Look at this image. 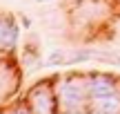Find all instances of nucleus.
<instances>
[{"label": "nucleus", "mask_w": 120, "mask_h": 114, "mask_svg": "<svg viewBox=\"0 0 120 114\" xmlns=\"http://www.w3.org/2000/svg\"><path fill=\"white\" fill-rule=\"evenodd\" d=\"M62 65H67L64 52L62 49H53V52L49 54V58H47V67H62Z\"/></svg>", "instance_id": "nucleus-9"}, {"label": "nucleus", "mask_w": 120, "mask_h": 114, "mask_svg": "<svg viewBox=\"0 0 120 114\" xmlns=\"http://www.w3.org/2000/svg\"><path fill=\"white\" fill-rule=\"evenodd\" d=\"M20 20H22V25H25V29H29V27H31V20L27 16H20Z\"/></svg>", "instance_id": "nucleus-10"}, {"label": "nucleus", "mask_w": 120, "mask_h": 114, "mask_svg": "<svg viewBox=\"0 0 120 114\" xmlns=\"http://www.w3.org/2000/svg\"><path fill=\"white\" fill-rule=\"evenodd\" d=\"M56 94L60 114H85L89 112V74L67 72L56 76Z\"/></svg>", "instance_id": "nucleus-1"}, {"label": "nucleus", "mask_w": 120, "mask_h": 114, "mask_svg": "<svg viewBox=\"0 0 120 114\" xmlns=\"http://www.w3.org/2000/svg\"><path fill=\"white\" fill-rule=\"evenodd\" d=\"M22 103L31 114H58V94H56V76L40 78L31 85L22 96Z\"/></svg>", "instance_id": "nucleus-2"}, {"label": "nucleus", "mask_w": 120, "mask_h": 114, "mask_svg": "<svg viewBox=\"0 0 120 114\" xmlns=\"http://www.w3.org/2000/svg\"><path fill=\"white\" fill-rule=\"evenodd\" d=\"M116 63H118V65H120V56H118V58H116Z\"/></svg>", "instance_id": "nucleus-13"}, {"label": "nucleus", "mask_w": 120, "mask_h": 114, "mask_svg": "<svg viewBox=\"0 0 120 114\" xmlns=\"http://www.w3.org/2000/svg\"><path fill=\"white\" fill-rule=\"evenodd\" d=\"M89 74V98H100L120 90V76L109 72H87ZM89 101V103H91Z\"/></svg>", "instance_id": "nucleus-4"}, {"label": "nucleus", "mask_w": 120, "mask_h": 114, "mask_svg": "<svg viewBox=\"0 0 120 114\" xmlns=\"http://www.w3.org/2000/svg\"><path fill=\"white\" fill-rule=\"evenodd\" d=\"M113 9H116V11L120 13V0H113Z\"/></svg>", "instance_id": "nucleus-11"}, {"label": "nucleus", "mask_w": 120, "mask_h": 114, "mask_svg": "<svg viewBox=\"0 0 120 114\" xmlns=\"http://www.w3.org/2000/svg\"><path fill=\"white\" fill-rule=\"evenodd\" d=\"M22 65L29 67V69H34V67H38V65H40V56H38V52H36L34 47L22 49Z\"/></svg>", "instance_id": "nucleus-8"}, {"label": "nucleus", "mask_w": 120, "mask_h": 114, "mask_svg": "<svg viewBox=\"0 0 120 114\" xmlns=\"http://www.w3.org/2000/svg\"><path fill=\"white\" fill-rule=\"evenodd\" d=\"M89 112H94V114H118L120 112V90L109 94V96L94 98L89 103Z\"/></svg>", "instance_id": "nucleus-6"}, {"label": "nucleus", "mask_w": 120, "mask_h": 114, "mask_svg": "<svg viewBox=\"0 0 120 114\" xmlns=\"http://www.w3.org/2000/svg\"><path fill=\"white\" fill-rule=\"evenodd\" d=\"M20 81H22L20 65L16 63L13 54H2L0 56V105L9 103L16 96Z\"/></svg>", "instance_id": "nucleus-3"}, {"label": "nucleus", "mask_w": 120, "mask_h": 114, "mask_svg": "<svg viewBox=\"0 0 120 114\" xmlns=\"http://www.w3.org/2000/svg\"><path fill=\"white\" fill-rule=\"evenodd\" d=\"M20 40V27L16 22V16L0 13V54H13Z\"/></svg>", "instance_id": "nucleus-5"}, {"label": "nucleus", "mask_w": 120, "mask_h": 114, "mask_svg": "<svg viewBox=\"0 0 120 114\" xmlns=\"http://www.w3.org/2000/svg\"><path fill=\"white\" fill-rule=\"evenodd\" d=\"M94 58H105V56L98 54V52H94V49H73L67 56V65H80V63L94 61Z\"/></svg>", "instance_id": "nucleus-7"}, {"label": "nucleus", "mask_w": 120, "mask_h": 114, "mask_svg": "<svg viewBox=\"0 0 120 114\" xmlns=\"http://www.w3.org/2000/svg\"><path fill=\"white\" fill-rule=\"evenodd\" d=\"M36 2H53V0H36Z\"/></svg>", "instance_id": "nucleus-12"}]
</instances>
